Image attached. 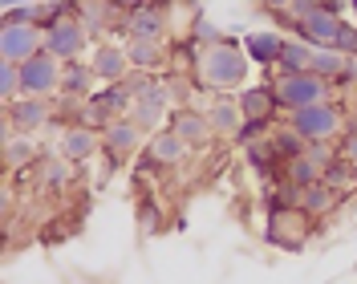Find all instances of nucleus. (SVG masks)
I'll return each mask as SVG.
<instances>
[{"mask_svg":"<svg viewBox=\"0 0 357 284\" xmlns=\"http://www.w3.org/2000/svg\"><path fill=\"white\" fill-rule=\"evenodd\" d=\"M248 73H252V61H248V53H244L240 41L207 45L203 57H199V66H195L199 86L211 89V94H231V89H240L248 82Z\"/></svg>","mask_w":357,"mask_h":284,"instance_id":"nucleus-1","label":"nucleus"},{"mask_svg":"<svg viewBox=\"0 0 357 284\" xmlns=\"http://www.w3.org/2000/svg\"><path fill=\"white\" fill-rule=\"evenodd\" d=\"M284 122H289L305 142H337V138L345 134V126H349L345 106L333 102V98L312 102V106H305V110H292V114H284Z\"/></svg>","mask_w":357,"mask_h":284,"instance_id":"nucleus-2","label":"nucleus"},{"mask_svg":"<svg viewBox=\"0 0 357 284\" xmlns=\"http://www.w3.org/2000/svg\"><path fill=\"white\" fill-rule=\"evenodd\" d=\"M272 94H276V106L292 114V110H305L312 102H325L333 98V82H325L321 73H276L272 77Z\"/></svg>","mask_w":357,"mask_h":284,"instance_id":"nucleus-3","label":"nucleus"},{"mask_svg":"<svg viewBox=\"0 0 357 284\" xmlns=\"http://www.w3.org/2000/svg\"><path fill=\"white\" fill-rule=\"evenodd\" d=\"M312 223H317V219L305 216L296 203H292V207H276V211H268V219H264V240L272 244V248H284V252H301L312 236Z\"/></svg>","mask_w":357,"mask_h":284,"instance_id":"nucleus-4","label":"nucleus"},{"mask_svg":"<svg viewBox=\"0 0 357 284\" xmlns=\"http://www.w3.org/2000/svg\"><path fill=\"white\" fill-rule=\"evenodd\" d=\"M53 114H57V106L49 98H17V102L4 106V138L45 130L53 122Z\"/></svg>","mask_w":357,"mask_h":284,"instance_id":"nucleus-5","label":"nucleus"},{"mask_svg":"<svg viewBox=\"0 0 357 284\" xmlns=\"http://www.w3.org/2000/svg\"><path fill=\"white\" fill-rule=\"evenodd\" d=\"M21 89L24 98H53L61 89V61L53 53H33L29 61H21Z\"/></svg>","mask_w":357,"mask_h":284,"instance_id":"nucleus-6","label":"nucleus"},{"mask_svg":"<svg viewBox=\"0 0 357 284\" xmlns=\"http://www.w3.org/2000/svg\"><path fill=\"white\" fill-rule=\"evenodd\" d=\"M86 49H89V29L77 21V13L73 17H61V21H53L45 29V53H53L57 61H73Z\"/></svg>","mask_w":357,"mask_h":284,"instance_id":"nucleus-7","label":"nucleus"},{"mask_svg":"<svg viewBox=\"0 0 357 284\" xmlns=\"http://www.w3.org/2000/svg\"><path fill=\"white\" fill-rule=\"evenodd\" d=\"M122 29H126V41L130 37H138V41H162L167 29H171V0H151V4L126 13Z\"/></svg>","mask_w":357,"mask_h":284,"instance_id":"nucleus-8","label":"nucleus"},{"mask_svg":"<svg viewBox=\"0 0 357 284\" xmlns=\"http://www.w3.org/2000/svg\"><path fill=\"white\" fill-rule=\"evenodd\" d=\"M146 147V130L134 122L130 114L126 118H114L110 126H102V151L110 154L114 163H126Z\"/></svg>","mask_w":357,"mask_h":284,"instance_id":"nucleus-9","label":"nucleus"},{"mask_svg":"<svg viewBox=\"0 0 357 284\" xmlns=\"http://www.w3.org/2000/svg\"><path fill=\"white\" fill-rule=\"evenodd\" d=\"M45 49L41 24H0V61H29Z\"/></svg>","mask_w":357,"mask_h":284,"instance_id":"nucleus-10","label":"nucleus"},{"mask_svg":"<svg viewBox=\"0 0 357 284\" xmlns=\"http://www.w3.org/2000/svg\"><path fill=\"white\" fill-rule=\"evenodd\" d=\"M289 37H280V29H244L240 33V45H244L248 61L256 69H268V73H276V61H280V49H284Z\"/></svg>","mask_w":357,"mask_h":284,"instance_id":"nucleus-11","label":"nucleus"},{"mask_svg":"<svg viewBox=\"0 0 357 284\" xmlns=\"http://www.w3.org/2000/svg\"><path fill=\"white\" fill-rule=\"evenodd\" d=\"M93 73H98V82L102 86H114V82H126L130 77V57H126V45H114V41H98L89 49L86 57Z\"/></svg>","mask_w":357,"mask_h":284,"instance_id":"nucleus-12","label":"nucleus"},{"mask_svg":"<svg viewBox=\"0 0 357 284\" xmlns=\"http://www.w3.org/2000/svg\"><path fill=\"white\" fill-rule=\"evenodd\" d=\"M171 130L191 147V151H203V147H211V138H215V130H211V118H207V110H191V106H178L175 114H171V122H167Z\"/></svg>","mask_w":357,"mask_h":284,"instance_id":"nucleus-13","label":"nucleus"},{"mask_svg":"<svg viewBox=\"0 0 357 284\" xmlns=\"http://www.w3.org/2000/svg\"><path fill=\"white\" fill-rule=\"evenodd\" d=\"M102 151V130H93L86 122H69L61 130V142H57V154L69 158V163H89L93 154Z\"/></svg>","mask_w":357,"mask_h":284,"instance_id":"nucleus-14","label":"nucleus"},{"mask_svg":"<svg viewBox=\"0 0 357 284\" xmlns=\"http://www.w3.org/2000/svg\"><path fill=\"white\" fill-rule=\"evenodd\" d=\"M142 151H146V163H151L155 171H167V167H178L191 147H187L171 126H162V130L146 134V147H142Z\"/></svg>","mask_w":357,"mask_h":284,"instance_id":"nucleus-15","label":"nucleus"},{"mask_svg":"<svg viewBox=\"0 0 357 284\" xmlns=\"http://www.w3.org/2000/svg\"><path fill=\"white\" fill-rule=\"evenodd\" d=\"M341 24H345V17H337V13H329V8L321 4L312 17H305V21L292 29V37H301V41L317 45V49H333L337 33H341Z\"/></svg>","mask_w":357,"mask_h":284,"instance_id":"nucleus-16","label":"nucleus"},{"mask_svg":"<svg viewBox=\"0 0 357 284\" xmlns=\"http://www.w3.org/2000/svg\"><path fill=\"white\" fill-rule=\"evenodd\" d=\"M341 191H333L325 179H317V183H309V187H296V207L305 211V216L312 219H325V216H333L337 207H341Z\"/></svg>","mask_w":357,"mask_h":284,"instance_id":"nucleus-17","label":"nucleus"},{"mask_svg":"<svg viewBox=\"0 0 357 284\" xmlns=\"http://www.w3.org/2000/svg\"><path fill=\"white\" fill-rule=\"evenodd\" d=\"M240 114L244 118H264V122H276L284 110L276 106V94H272V82H264V86H248L240 89Z\"/></svg>","mask_w":357,"mask_h":284,"instance_id":"nucleus-18","label":"nucleus"},{"mask_svg":"<svg viewBox=\"0 0 357 284\" xmlns=\"http://www.w3.org/2000/svg\"><path fill=\"white\" fill-rule=\"evenodd\" d=\"M93 82H98V73L89 61L82 57H73V61H61V98H89L93 94Z\"/></svg>","mask_w":357,"mask_h":284,"instance_id":"nucleus-19","label":"nucleus"},{"mask_svg":"<svg viewBox=\"0 0 357 284\" xmlns=\"http://www.w3.org/2000/svg\"><path fill=\"white\" fill-rule=\"evenodd\" d=\"M325 167H329V163H321V158L305 147V154H296V158H289V163H280V179L292 183V187H309V183H317V179L325 175Z\"/></svg>","mask_w":357,"mask_h":284,"instance_id":"nucleus-20","label":"nucleus"},{"mask_svg":"<svg viewBox=\"0 0 357 284\" xmlns=\"http://www.w3.org/2000/svg\"><path fill=\"white\" fill-rule=\"evenodd\" d=\"M207 118H211L215 138H236V130L244 126V114H240V102H236V98H211Z\"/></svg>","mask_w":357,"mask_h":284,"instance_id":"nucleus-21","label":"nucleus"},{"mask_svg":"<svg viewBox=\"0 0 357 284\" xmlns=\"http://www.w3.org/2000/svg\"><path fill=\"white\" fill-rule=\"evenodd\" d=\"M126 57H130V69L158 73V69L167 66V45H162V41H138V37H130V41H126Z\"/></svg>","mask_w":357,"mask_h":284,"instance_id":"nucleus-22","label":"nucleus"},{"mask_svg":"<svg viewBox=\"0 0 357 284\" xmlns=\"http://www.w3.org/2000/svg\"><path fill=\"white\" fill-rule=\"evenodd\" d=\"M312 53H317V45L301 41V37H289L284 49H280L276 73H309V69H312Z\"/></svg>","mask_w":357,"mask_h":284,"instance_id":"nucleus-23","label":"nucleus"},{"mask_svg":"<svg viewBox=\"0 0 357 284\" xmlns=\"http://www.w3.org/2000/svg\"><path fill=\"white\" fill-rule=\"evenodd\" d=\"M4 163H8V171H21L29 163H41L33 134H13V138H4Z\"/></svg>","mask_w":357,"mask_h":284,"instance_id":"nucleus-24","label":"nucleus"},{"mask_svg":"<svg viewBox=\"0 0 357 284\" xmlns=\"http://www.w3.org/2000/svg\"><path fill=\"white\" fill-rule=\"evenodd\" d=\"M325 183L333 187V191H341V195H354V187H357V163H349V158H341L337 154L333 163L325 167Z\"/></svg>","mask_w":357,"mask_h":284,"instance_id":"nucleus-25","label":"nucleus"},{"mask_svg":"<svg viewBox=\"0 0 357 284\" xmlns=\"http://www.w3.org/2000/svg\"><path fill=\"white\" fill-rule=\"evenodd\" d=\"M73 167L77 163H69V158H41V183L49 191H66L69 183H73Z\"/></svg>","mask_w":357,"mask_h":284,"instance_id":"nucleus-26","label":"nucleus"},{"mask_svg":"<svg viewBox=\"0 0 357 284\" xmlns=\"http://www.w3.org/2000/svg\"><path fill=\"white\" fill-rule=\"evenodd\" d=\"M268 138H272V151H276V158H280V163H289V158H296V154H305V147H309V142L292 130L289 122H284L280 130H272Z\"/></svg>","mask_w":357,"mask_h":284,"instance_id":"nucleus-27","label":"nucleus"},{"mask_svg":"<svg viewBox=\"0 0 357 284\" xmlns=\"http://www.w3.org/2000/svg\"><path fill=\"white\" fill-rule=\"evenodd\" d=\"M0 98H4V106H8V102H17V98H24V89H21V61H0Z\"/></svg>","mask_w":357,"mask_h":284,"instance_id":"nucleus-28","label":"nucleus"},{"mask_svg":"<svg viewBox=\"0 0 357 284\" xmlns=\"http://www.w3.org/2000/svg\"><path fill=\"white\" fill-rule=\"evenodd\" d=\"M341 69H345V53H337V49H317L312 53V73H321L325 82H333Z\"/></svg>","mask_w":357,"mask_h":284,"instance_id":"nucleus-29","label":"nucleus"},{"mask_svg":"<svg viewBox=\"0 0 357 284\" xmlns=\"http://www.w3.org/2000/svg\"><path fill=\"white\" fill-rule=\"evenodd\" d=\"M187 33H191V37H195L203 49H207V45H220V41H223V33H220V29H215L211 21H207L203 13H191V29H187Z\"/></svg>","mask_w":357,"mask_h":284,"instance_id":"nucleus-30","label":"nucleus"},{"mask_svg":"<svg viewBox=\"0 0 357 284\" xmlns=\"http://www.w3.org/2000/svg\"><path fill=\"white\" fill-rule=\"evenodd\" d=\"M268 134H272V122H264V118H244V126L236 130V142L240 147H252V142H260Z\"/></svg>","mask_w":357,"mask_h":284,"instance_id":"nucleus-31","label":"nucleus"},{"mask_svg":"<svg viewBox=\"0 0 357 284\" xmlns=\"http://www.w3.org/2000/svg\"><path fill=\"white\" fill-rule=\"evenodd\" d=\"M4 24H41V4H13V8H4Z\"/></svg>","mask_w":357,"mask_h":284,"instance_id":"nucleus-32","label":"nucleus"},{"mask_svg":"<svg viewBox=\"0 0 357 284\" xmlns=\"http://www.w3.org/2000/svg\"><path fill=\"white\" fill-rule=\"evenodd\" d=\"M333 49H337V53H345V57H354V53H357V21H345V24H341V33H337Z\"/></svg>","mask_w":357,"mask_h":284,"instance_id":"nucleus-33","label":"nucleus"},{"mask_svg":"<svg viewBox=\"0 0 357 284\" xmlns=\"http://www.w3.org/2000/svg\"><path fill=\"white\" fill-rule=\"evenodd\" d=\"M337 154H341V158H349V163H357V122H349L345 134L337 138Z\"/></svg>","mask_w":357,"mask_h":284,"instance_id":"nucleus-34","label":"nucleus"},{"mask_svg":"<svg viewBox=\"0 0 357 284\" xmlns=\"http://www.w3.org/2000/svg\"><path fill=\"white\" fill-rule=\"evenodd\" d=\"M333 86H357V53L354 57H345V69L333 77Z\"/></svg>","mask_w":357,"mask_h":284,"instance_id":"nucleus-35","label":"nucleus"},{"mask_svg":"<svg viewBox=\"0 0 357 284\" xmlns=\"http://www.w3.org/2000/svg\"><path fill=\"white\" fill-rule=\"evenodd\" d=\"M142 227H146V232H155V223H158V211H155V203H142Z\"/></svg>","mask_w":357,"mask_h":284,"instance_id":"nucleus-36","label":"nucleus"},{"mask_svg":"<svg viewBox=\"0 0 357 284\" xmlns=\"http://www.w3.org/2000/svg\"><path fill=\"white\" fill-rule=\"evenodd\" d=\"M114 8H118V13H122V17H126V13H134V8H142V4H151V0H110Z\"/></svg>","mask_w":357,"mask_h":284,"instance_id":"nucleus-37","label":"nucleus"},{"mask_svg":"<svg viewBox=\"0 0 357 284\" xmlns=\"http://www.w3.org/2000/svg\"><path fill=\"white\" fill-rule=\"evenodd\" d=\"M292 0H260V8H268V13H289Z\"/></svg>","mask_w":357,"mask_h":284,"instance_id":"nucleus-38","label":"nucleus"},{"mask_svg":"<svg viewBox=\"0 0 357 284\" xmlns=\"http://www.w3.org/2000/svg\"><path fill=\"white\" fill-rule=\"evenodd\" d=\"M13 4H41V0H0V8H13Z\"/></svg>","mask_w":357,"mask_h":284,"instance_id":"nucleus-39","label":"nucleus"},{"mask_svg":"<svg viewBox=\"0 0 357 284\" xmlns=\"http://www.w3.org/2000/svg\"><path fill=\"white\" fill-rule=\"evenodd\" d=\"M349 17L357 21V0H349Z\"/></svg>","mask_w":357,"mask_h":284,"instance_id":"nucleus-40","label":"nucleus"}]
</instances>
